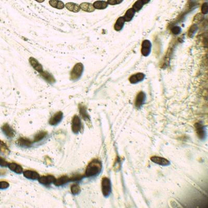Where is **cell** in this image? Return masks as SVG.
I'll return each mask as SVG.
<instances>
[{
  "label": "cell",
  "mask_w": 208,
  "mask_h": 208,
  "mask_svg": "<svg viewBox=\"0 0 208 208\" xmlns=\"http://www.w3.org/2000/svg\"><path fill=\"white\" fill-rule=\"evenodd\" d=\"M65 7L69 11L73 13H78L81 10L80 5L73 2H68L65 4Z\"/></svg>",
  "instance_id": "21"
},
{
  "label": "cell",
  "mask_w": 208,
  "mask_h": 208,
  "mask_svg": "<svg viewBox=\"0 0 208 208\" xmlns=\"http://www.w3.org/2000/svg\"><path fill=\"white\" fill-rule=\"evenodd\" d=\"M145 76V74L143 72H137L131 75L128 78V81L132 84H136L143 81Z\"/></svg>",
  "instance_id": "7"
},
{
  "label": "cell",
  "mask_w": 208,
  "mask_h": 208,
  "mask_svg": "<svg viewBox=\"0 0 208 208\" xmlns=\"http://www.w3.org/2000/svg\"><path fill=\"white\" fill-rule=\"evenodd\" d=\"M136 13V12L134 11V10L132 7L127 10L125 12V14L123 16L124 19L125 20V22H130V21H132Z\"/></svg>",
  "instance_id": "22"
},
{
  "label": "cell",
  "mask_w": 208,
  "mask_h": 208,
  "mask_svg": "<svg viewBox=\"0 0 208 208\" xmlns=\"http://www.w3.org/2000/svg\"><path fill=\"white\" fill-rule=\"evenodd\" d=\"M63 118V114L62 111H58L54 114L49 121V124L50 125H56L58 124L62 121Z\"/></svg>",
  "instance_id": "14"
},
{
  "label": "cell",
  "mask_w": 208,
  "mask_h": 208,
  "mask_svg": "<svg viewBox=\"0 0 208 208\" xmlns=\"http://www.w3.org/2000/svg\"><path fill=\"white\" fill-rule=\"evenodd\" d=\"M8 167L11 171L14 172L17 174H21L23 172V167L19 164L16 163H8Z\"/></svg>",
  "instance_id": "24"
},
{
  "label": "cell",
  "mask_w": 208,
  "mask_h": 208,
  "mask_svg": "<svg viewBox=\"0 0 208 208\" xmlns=\"http://www.w3.org/2000/svg\"><path fill=\"white\" fill-rule=\"evenodd\" d=\"M17 143L20 146L24 147H29L32 144L33 142L28 138L20 137L17 141Z\"/></svg>",
  "instance_id": "23"
},
{
  "label": "cell",
  "mask_w": 208,
  "mask_h": 208,
  "mask_svg": "<svg viewBox=\"0 0 208 208\" xmlns=\"http://www.w3.org/2000/svg\"><path fill=\"white\" fill-rule=\"evenodd\" d=\"M79 109L80 112V115H81L83 120H84L86 122H90V117L88 114L86 108L84 105L82 104H79Z\"/></svg>",
  "instance_id": "15"
},
{
  "label": "cell",
  "mask_w": 208,
  "mask_h": 208,
  "mask_svg": "<svg viewBox=\"0 0 208 208\" xmlns=\"http://www.w3.org/2000/svg\"><path fill=\"white\" fill-rule=\"evenodd\" d=\"M10 184L8 182L5 181H1L0 182V189H5L9 187Z\"/></svg>",
  "instance_id": "35"
},
{
  "label": "cell",
  "mask_w": 208,
  "mask_h": 208,
  "mask_svg": "<svg viewBox=\"0 0 208 208\" xmlns=\"http://www.w3.org/2000/svg\"><path fill=\"white\" fill-rule=\"evenodd\" d=\"M102 190L105 197L109 196L111 193V184L110 180L108 177H104L102 180Z\"/></svg>",
  "instance_id": "3"
},
{
  "label": "cell",
  "mask_w": 208,
  "mask_h": 208,
  "mask_svg": "<svg viewBox=\"0 0 208 208\" xmlns=\"http://www.w3.org/2000/svg\"><path fill=\"white\" fill-rule=\"evenodd\" d=\"M80 9L83 11L88 12V13H92L95 11L94 7L93 6V4L88 2H83L80 4Z\"/></svg>",
  "instance_id": "20"
},
{
  "label": "cell",
  "mask_w": 208,
  "mask_h": 208,
  "mask_svg": "<svg viewBox=\"0 0 208 208\" xmlns=\"http://www.w3.org/2000/svg\"><path fill=\"white\" fill-rule=\"evenodd\" d=\"M182 31V29L179 26H174L171 28V32L174 35H178Z\"/></svg>",
  "instance_id": "32"
},
{
  "label": "cell",
  "mask_w": 208,
  "mask_h": 208,
  "mask_svg": "<svg viewBox=\"0 0 208 208\" xmlns=\"http://www.w3.org/2000/svg\"><path fill=\"white\" fill-rule=\"evenodd\" d=\"M203 18H204V15H203L202 13H198L193 18V23H194V24H196V23H199L201 20H203Z\"/></svg>",
  "instance_id": "31"
},
{
  "label": "cell",
  "mask_w": 208,
  "mask_h": 208,
  "mask_svg": "<svg viewBox=\"0 0 208 208\" xmlns=\"http://www.w3.org/2000/svg\"><path fill=\"white\" fill-rule=\"evenodd\" d=\"M195 128L198 138L200 140H204L206 136L204 126L200 122H197L195 124Z\"/></svg>",
  "instance_id": "8"
},
{
  "label": "cell",
  "mask_w": 208,
  "mask_h": 208,
  "mask_svg": "<svg viewBox=\"0 0 208 208\" xmlns=\"http://www.w3.org/2000/svg\"><path fill=\"white\" fill-rule=\"evenodd\" d=\"M197 29H198V27H197V25L193 24L190 27L188 31V36L189 37H193L194 36V34H195V33L196 32Z\"/></svg>",
  "instance_id": "29"
},
{
  "label": "cell",
  "mask_w": 208,
  "mask_h": 208,
  "mask_svg": "<svg viewBox=\"0 0 208 208\" xmlns=\"http://www.w3.org/2000/svg\"><path fill=\"white\" fill-rule=\"evenodd\" d=\"M125 21L124 17H119L114 24V29L117 32L121 31L125 25Z\"/></svg>",
  "instance_id": "16"
},
{
  "label": "cell",
  "mask_w": 208,
  "mask_h": 208,
  "mask_svg": "<svg viewBox=\"0 0 208 208\" xmlns=\"http://www.w3.org/2000/svg\"><path fill=\"white\" fill-rule=\"evenodd\" d=\"M39 74L43 80H45L47 83H49L50 84H53L56 82V79L53 76V75H52L51 73H50L47 71H45V70L44 71L43 70L42 72L39 73Z\"/></svg>",
  "instance_id": "9"
},
{
  "label": "cell",
  "mask_w": 208,
  "mask_h": 208,
  "mask_svg": "<svg viewBox=\"0 0 208 208\" xmlns=\"http://www.w3.org/2000/svg\"><path fill=\"white\" fill-rule=\"evenodd\" d=\"M84 65L81 63H78L73 66L70 72V80L76 81L81 78L84 72Z\"/></svg>",
  "instance_id": "2"
},
{
  "label": "cell",
  "mask_w": 208,
  "mask_h": 208,
  "mask_svg": "<svg viewBox=\"0 0 208 208\" xmlns=\"http://www.w3.org/2000/svg\"><path fill=\"white\" fill-rule=\"evenodd\" d=\"M151 0H141V1L143 2V3L144 4V5L148 4L150 2Z\"/></svg>",
  "instance_id": "38"
},
{
  "label": "cell",
  "mask_w": 208,
  "mask_h": 208,
  "mask_svg": "<svg viewBox=\"0 0 208 208\" xmlns=\"http://www.w3.org/2000/svg\"><path fill=\"white\" fill-rule=\"evenodd\" d=\"M144 4L141 1V0H137L134 3L132 6V8H133L136 12H138L143 8Z\"/></svg>",
  "instance_id": "28"
},
{
  "label": "cell",
  "mask_w": 208,
  "mask_h": 208,
  "mask_svg": "<svg viewBox=\"0 0 208 208\" xmlns=\"http://www.w3.org/2000/svg\"><path fill=\"white\" fill-rule=\"evenodd\" d=\"M71 191L73 195H77L80 193L81 188L79 185L76 184H73L71 187Z\"/></svg>",
  "instance_id": "30"
},
{
  "label": "cell",
  "mask_w": 208,
  "mask_h": 208,
  "mask_svg": "<svg viewBox=\"0 0 208 208\" xmlns=\"http://www.w3.org/2000/svg\"><path fill=\"white\" fill-rule=\"evenodd\" d=\"M8 163L4 159L0 157V166L2 167H6L8 166Z\"/></svg>",
  "instance_id": "36"
},
{
  "label": "cell",
  "mask_w": 208,
  "mask_h": 208,
  "mask_svg": "<svg viewBox=\"0 0 208 208\" xmlns=\"http://www.w3.org/2000/svg\"><path fill=\"white\" fill-rule=\"evenodd\" d=\"M152 44L149 40H145L141 43V53L144 57H148L151 51Z\"/></svg>",
  "instance_id": "4"
},
{
  "label": "cell",
  "mask_w": 208,
  "mask_h": 208,
  "mask_svg": "<svg viewBox=\"0 0 208 208\" xmlns=\"http://www.w3.org/2000/svg\"><path fill=\"white\" fill-rule=\"evenodd\" d=\"M150 160L153 162L159 164L160 166H167L170 164V162L168 160L161 157L153 156L150 157Z\"/></svg>",
  "instance_id": "11"
},
{
  "label": "cell",
  "mask_w": 208,
  "mask_h": 208,
  "mask_svg": "<svg viewBox=\"0 0 208 208\" xmlns=\"http://www.w3.org/2000/svg\"><path fill=\"white\" fill-rule=\"evenodd\" d=\"M72 132L75 134L78 133L81 130V121L78 115H75L72 120Z\"/></svg>",
  "instance_id": "5"
},
{
  "label": "cell",
  "mask_w": 208,
  "mask_h": 208,
  "mask_svg": "<svg viewBox=\"0 0 208 208\" xmlns=\"http://www.w3.org/2000/svg\"><path fill=\"white\" fill-rule=\"evenodd\" d=\"M47 135V132L44 131H40L35 135V136L34 137L33 142L36 143V142H39V141H41L42 140H43Z\"/></svg>",
  "instance_id": "26"
},
{
  "label": "cell",
  "mask_w": 208,
  "mask_h": 208,
  "mask_svg": "<svg viewBox=\"0 0 208 208\" xmlns=\"http://www.w3.org/2000/svg\"><path fill=\"white\" fill-rule=\"evenodd\" d=\"M201 11L203 15H206L208 13V4L207 2H205L202 5Z\"/></svg>",
  "instance_id": "33"
},
{
  "label": "cell",
  "mask_w": 208,
  "mask_h": 208,
  "mask_svg": "<svg viewBox=\"0 0 208 208\" xmlns=\"http://www.w3.org/2000/svg\"><path fill=\"white\" fill-rule=\"evenodd\" d=\"M29 62L31 66L34 70L37 71L39 73H41L43 71V68L42 65L39 63V61L33 57H30L29 59Z\"/></svg>",
  "instance_id": "10"
},
{
  "label": "cell",
  "mask_w": 208,
  "mask_h": 208,
  "mask_svg": "<svg viewBox=\"0 0 208 208\" xmlns=\"http://www.w3.org/2000/svg\"><path fill=\"white\" fill-rule=\"evenodd\" d=\"M2 132L8 138H12L15 136V132L8 124H5L2 127Z\"/></svg>",
  "instance_id": "13"
},
{
  "label": "cell",
  "mask_w": 208,
  "mask_h": 208,
  "mask_svg": "<svg viewBox=\"0 0 208 208\" xmlns=\"http://www.w3.org/2000/svg\"><path fill=\"white\" fill-rule=\"evenodd\" d=\"M49 4L50 6L57 10H62L65 7L64 3L60 0H50Z\"/></svg>",
  "instance_id": "18"
},
{
  "label": "cell",
  "mask_w": 208,
  "mask_h": 208,
  "mask_svg": "<svg viewBox=\"0 0 208 208\" xmlns=\"http://www.w3.org/2000/svg\"><path fill=\"white\" fill-rule=\"evenodd\" d=\"M23 174L24 177L27 179L33 180H38L40 177L39 174L37 172L31 170H26L23 172Z\"/></svg>",
  "instance_id": "17"
},
{
  "label": "cell",
  "mask_w": 208,
  "mask_h": 208,
  "mask_svg": "<svg viewBox=\"0 0 208 208\" xmlns=\"http://www.w3.org/2000/svg\"><path fill=\"white\" fill-rule=\"evenodd\" d=\"M102 163L99 160L93 159L88 164L86 167L84 177H94L98 176L101 173L102 170Z\"/></svg>",
  "instance_id": "1"
},
{
  "label": "cell",
  "mask_w": 208,
  "mask_h": 208,
  "mask_svg": "<svg viewBox=\"0 0 208 208\" xmlns=\"http://www.w3.org/2000/svg\"><path fill=\"white\" fill-rule=\"evenodd\" d=\"M124 0H107L108 4L110 5H119L122 3Z\"/></svg>",
  "instance_id": "34"
},
{
  "label": "cell",
  "mask_w": 208,
  "mask_h": 208,
  "mask_svg": "<svg viewBox=\"0 0 208 208\" xmlns=\"http://www.w3.org/2000/svg\"><path fill=\"white\" fill-rule=\"evenodd\" d=\"M146 95L143 91H140L137 94L135 100V106L137 109H140L145 103Z\"/></svg>",
  "instance_id": "6"
},
{
  "label": "cell",
  "mask_w": 208,
  "mask_h": 208,
  "mask_svg": "<svg viewBox=\"0 0 208 208\" xmlns=\"http://www.w3.org/2000/svg\"><path fill=\"white\" fill-rule=\"evenodd\" d=\"M0 152L4 154H10V149L3 141L0 140Z\"/></svg>",
  "instance_id": "27"
},
{
  "label": "cell",
  "mask_w": 208,
  "mask_h": 208,
  "mask_svg": "<svg viewBox=\"0 0 208 208\" xmlns=\"http://www.w3.org/2000/svg\"><path fill=\"white\" fill-rule=\"evenodd\" d=\"M93 5L95 10H105L108 6L107 1L102 0L96 1L93 3Z\"/></svg>",
  "instance_id": "19"
},
{
  "label": "cell",
  "mask_w": 208,
  "mask_h": 208,
  "mask_svg": "<svg viewBox=\"0 0 208 208\" xmlns=\"http://www.w3.org/2000/svg\"><path fill=\"white\" fill-rule=\"evenodd\" d=\"M69 181H70V179L69 177L67 176H63L58 179H56L54 184H55V185L57 186H60L63 185L64 184H66Z\"/></svg>",
  "instance_id": "25"
},
{
  "label": "cell",
  "mask_w": 208,
  "mask_h": 208,
  "mask_svg": "<svg viewBox=\"0 0 208 208\" xmlns=\"http://www.w3.org/2000/svg\"><path fill=\"white\" fill-rule=\"evenodd\" d=\"M55 180V177L53 176H42L41 177L40 176L38 179L40 183L46 186L54 183Z\"/></svg>",
  "instance_id": "12"
},
{
  "label": "cell",
  "mask_w": 208,
  "mask_h": 208,
  "mask_svg": "<svg viewBox=\"0 0 208 208\" xmlns=\"http://www.w3.org/2000/svg\"><path fill=\"white\" fill-rule=\"evenodd\" d=\"M171 205H174V206H173V208H174V207H175V208L180 207V206L178 205V203H176V201H174V200H172V201H171Z\"/></svg>",
  "instance_id": "37"
},
{
  "label": "cell",
  "mask_w": 208,
  "mask_h": 208,
  "mask_svg": "<svg viewBox=\"0 0 208 208\" xmlns=\"http://www.w3.org/2000/svg\"><path fill=\"white\" fill-rule=\"evenodd\" d=\"M34 1H36V2H38V3H42L45 1V0H34Z\"/></svg>",
  "instance_id": "39"
}]
</instances>
